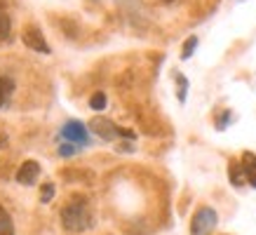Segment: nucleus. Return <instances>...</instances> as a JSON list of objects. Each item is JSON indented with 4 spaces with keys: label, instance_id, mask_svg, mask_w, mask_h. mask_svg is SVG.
<instances>
[{
    "label": "nucleus",
    "instance_id": "nucleus-6",
    "mask_svg": "<svg viewBox=\"0 0 256 235\" xmlns=\"http://www.w3.org/2000/svg\"><path fill=\"white\" fill-rule=\"evenodd\" d=\"M38 176H40V162H36V160H26L16 170V181L22 186H33L38 181Z\"/></svg>",
    "mask_w": 256,
    "mask_h": 235
},
{
    "label": "nucleus",
    "instance_id": "nucleus-3",
    "mask_svg": "<svg viewBox=\"0 0 256 235\" xmlns=\"http://www.w3.org/2000/svg\"><path fill=\"white\" fill-rule=\"evenodd\" d=\"M90 130H92L96 136H101L104 141H113L116 136H127V139H134V132L130 130H120L116 122H110L106 118H94L90 122Z\"/></svg>",
    "mask_w": 256,
    "mask_h": 235
},
{
    "label": "nucleus",
    "instance_id": "nucleus-12",
    "mask_svg": "<svg viewBox=\"0 0 256 235\" xmlns=\"http://www.w3.org/2000/svg\"><path fill=\"white\" fill-rule=\"evenodd\" d=\"M78 150H80V146L70 144V141H66V144H59V146H56V153H59L62 158H73V156H78Z\"/></svg>",
    "mask_w": 256,
    "mask_h": 235
},
{
    "label": "nucleus",
    "instance_id": "nucleus-1",
    "mask_svg": "<svg viewBox=\"0 0 256 235\" xmlns=\"http://www.w3.org/2000/svg\"><path fill=\"white\" fill-rule=\"evenodd\" d=\"M62 224L70 233H80L92 226V214L87 210V202L82 200H73L62 210Z\"/></svg>",
    "mask_w": 256,
    "mask_h": 235
},
{
    "label": "nucleus",
    "instance_id": "nucleus-11",
    "mask_svg": "<svg viewBox=\"0 0 256 235\" xmlns=\"http://www.w3.org/2000/svg\"><path fill=\"white\" fill-rule=\"evenodd\" d=\"M14 92V82L10 78H5V76H0V108L8 104V99H10V94Z\"/></svg>",
    "mask_w": 256,
    "mask_h": 235
},
{
    "label": "nucleus",
    "instance_id": "nucleus-13",
    "mask_svg": "<svg viewBox=\"0 0 256 235\" xmlns=\"http://www.w3.org/2000/svg\"><path fill=\"white\" fill-rule=\"evenodd\" d=\"M90 108L92 110H104L106 108V94L104 92H94L90 99Z\"/></svg>",
    "mask_w": 256,
    "mask_h": 235
},
{
    "label": "nucleus",
    "instance_id": "nucleus-9",
    "mask_svg": "<svg viewBox=\"0 0 256 235\" xmlns=\"http://www.w3.org/2000/svg\"><path fill=\"white\" fill-rule=\"evenodd\" d=\"M0 235H14V224L5 207H0Z\"/></svg>",
    "mask_w": 256,
    "mask_h": 235
},
{
    "label": "nucleus",
    "instance_id": "nucleus-15",
    "mask_svg": "<svg viewBox=\"0 0 256 235\" xmlns=\"http://www.w3.org/2000/svg\"><path fill=\"white\" fill-rule=\"evenodd\" d=\"M195 47H198V38L195 36H190V38L184 42V50H181V59H190L195 52Z\"/></svg>",
    "mask_w": 256,
    "mask_h": 235
},
{
    "label": "nucleus",
    "instance_id": "nucleus-16",
    "mask_svg": "<svg viewBox=\"0 0 256 235\" xmlns=\"http://www.w3.org/2000/svg\"><path fill=\"white\" fill-rule=\"evenodd\" d=\"M174 78H176V82H178V102L184 104V102H186V90H188V80L184 78V76H181V73H176V76H174Z\"/></svg>",
    "mask_w": 256,
    "mask_h": 235
},
{
    "label": "nucleus",
    "instance_id": "nucleus-17",
    "mask_svg": "<svg viewBox=\"0 0 256 235\" xmlns=\"http://www.w3.org/2000/svg\"><path fill=\"white\" fill-rule=\"evenodd\" d=\"M228 120H230V113L226 110L224 116H221V118L216 120V127H218V130H226V122H228Z\"/></svg>",
    "mask_w": 256,
    "mask_h": 235
},
{
    "label": "nucleus",
    "instance_id": "nucleus-18",
    "mask_svg": "<svg viewBox=\"0 0 256 235\" xmlns=\"http://www.w3.org/2000/svg\"><path fill=\"white\" fill-rule=\"evenodd\" d=\"M162 2H172V0H162Z\"/></svg>",
    "mask_w": 256,
    "mask_h": 235
},
{
    "label": "nucleus",
    "instance_id": "nucleus-7",
    "mask_svg": "<svg viewBox=\"0 0 256 235\" xmlns=\"http://www.w3.org/2000/svg\"><path fill=\"white\" fill-rule=\"evenodd\" d=\"M242 170H244V176H247V184L252 188H256V156L244 150L242 153Z\"/></svg>",
    "mask_w": 256,
    "mask_h": 235
},
{
    "label": "nucleus",
    "instance_id": "nucleus-8",
    "mask_svg": "<svg viewBox=\"0 0 256 235\" xmlns=\"http://www.w3.org/2000/svg\"><path fill=\"white\" fill-rule=\"evenodd\" d=\"M228 176H230V181H233V186H238V188L247 184V176H244L242 162H230V167H228Z\"/></svg>",
    "mask_w": 256,
    "mask_h": 235
},
{
    "label": "nucleus",
    "instance_id": "nucleus-14",
    "mask_svg": "<svg viewBox=\"0 0 256 235\" xmlns=\"http://www.w3.org/2000/svg\"><path fill=\"white\" fill-rule=\"evenodd\" d=\"M52 198H54V184H52V181H45V184H42V193H40V202L42 204L52 202Z\"/></svg>",
    "mask_w": 256,
    "mask_h": 235
},
{
    "label": "nucleus",
    "instance_id": "nucleus-5",
    "mask_svg": "<svg viewBox=\"0 0 256 235\" xmlns=\"http://www.w3.org/2000/svg\"><path fill=\"white\" fill-rule=\"evenodd\" d=\"M22 40L26 47H31V50H36V52H40V54H50L52 50H50V45H47V40L42 38V33H40V28H36V26H26L22 33Z\"/></svg>",
    "mask_w": 256,
    "mask_h": 235
},
{
    "label": "nucleus",
    "instance_id": "nucleus-2",
    "mask_svg": "<svg viewBox=\"0 0 256 235\" xmlns=\"http://www.w3.org/2000/svg\"><path fill=\"white\" fill-rule=\"evenodd\" d=\"M218 221V214L212 207H200L190 221V235H210Z\"/></svg>",
    "mask_w": 256,
    "mask_h": 235
},
{
    "label": "nucleus",
    "instance_id": "nucleus-10",
    "mask_svg": "<svg viewBox=\"0 0 256 235\" xmlns=\"http://www.w3.org/2000/svg\"><path fill=\"white\" fill-rule=\"evenodd\" d=\"M10 33H12V22H10V14L5 12V8L0 5V42L10 40Z\"/></svg>",
    "mask_w": 256,
    "mask_h": 235
},
{
    "label": "nucleus",
    "instance_id": "nucleus-4",
    "mask_svg": "<svg viewBox=\"0 0 256 235\" xmlns=\"http://www.w3.org/2000/svg\"><path fill=\"white\" fill-rule=\"evenodd\" d=\"M59 136L64 141H70V144H76V146H87L90 144V132H87V127L80 122V120H68V122H64V127L59 130Z\"/></svg>",
    "mask_w": 256,
    "mask_h": 235
}]
</instances>
